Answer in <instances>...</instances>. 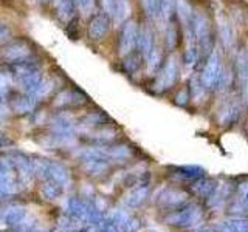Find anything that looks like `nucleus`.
Returning <instances> with one entry per match:
<instances>
[{"instance_id":"09e8293b","label":"nucleus","mask_w":248,"mask_h":232,"mask_svg":"<svg viewBox=\"0 0 248 232\" xmlns=\"http://www.w3.org/2000/svg\"><path fill=\"white\" fill-rule=\"evenodd\" d=\"M30 232H45L44 229H41V228H36V229H31Z\"/></svg>"},{"instance_id":"f257e3e1","label":"nucleus","mask_w":248,"mask_h":232,"mask_svg":"<svg viewBox=\"0 0 248 232\" xmlns=\"http://www.w3.org/2000/svg\"><path fill=\"white\" fill-rule=\"evenodd\" d=\"M202 209L192 203H185L182 207L175 209L174 212H170L165 221L170 226H177V228H191L194 224H197L202 221Z\"/></svg>"},{"instance_id":"9b49d317","label":"nucleus","mask_w":248,"mask_h":232,"mask_svg":"<svg viewBox=\"0 0 248 232\" xmlns=\"http://www.w3.org/2000/svg\"><path fill=\"white\" fill-rule=\"evenodd\" d=\"M137 46L140 48V54H141L143 58H147L151 54V51L154 50V36H152V31L147 27L138 31Z\"/></svg>"},{"instance_id":"f3484780","label":"nucleus","mask_w":248,"mask_h":232,"mask_svg":"<svg viewBox=\"0 0 248 232\" xmlns=\"http://www.w3.org/2000/svg\"><path fill=\"white\" fill-rule=\"evenodd\" d=\"M67 209H68V214L72 218L81 220V221L87 220V204H85L84 201L78 200V198H70L67 203Z\"/></svg>"},{"instance_id":"b1692460","label":"nucleus","mask_w":248,"mask_h":232,"mask_svg":"<svg viewBox=\"0 0 248 232\" xmlns=\"http://www.w3.org/2000/svg\"><path fill=\"white\" fill-rule=\"evenodd\" d=\"M107 155L110 160H116V161H123V160H127L130 158L132 155V149L126 144H116L112 145L107 149Z\"/></svg>"},{"instance_id":"3c124183","label":"nucleus","mask_w":248,"mask_h":232,"mask_svg":"<svg viewBox=\"0 0 248 232\" xmlns=\"http://www.w3.org/2000/svg\"><path fill=\"white\" fill-rule=\"evenodd\" d=\"M3 214H5L3 211H0V220H3Z\"/></svg>"},{"instance_id":"39448f33","label":"nucleus","mask_w":248,"mask_h":232,"mask_svg":"<svg viewBox=\"0 0 248 232\" xmlns=\"http://www.w3.org/2000/svg\"><path fill=\"white\" fill-rule=\"evenodd\" d=\"M108 29H110V17L107 15V13L95 14L89 20L87 34L92 41H101V39H104L106 34L108 33Z\"/></svg>"},{"instance_id":"7c9ffc66","label":"nucleus","mask_w":248,"mask_h":232,"mask_svg":"<svg viewBox=\"0 0 248 232\" xmlns=\"http://www.w3.org/2000/svg\"><path fill=\"white\" fill-rule=\"evenodd\" d=\"M141 6L147 17L151 19L160 17V0H141Z\"/></svg>"},{"instance_id":"4be33fe9","label":"nucleus","mask_w":248,"mask_h":232,"mask_svg":"<svg viewBox=\"0 0 248 232\" xmlns=\"http://www.w3.org/2000/svg\"><path fill=\"white\" fill-rule=\"evenodd\" d=\"M13 107L17 113H30V112H33L34 107H36V98L27 93V95H23V96L16 99Z\"/></svg>"},{"instance_id":"473e14b6","label":"nucleus","mask_w":248,"mask_h":232,"mask_svg":"<svg viewBox=\"0 0 248 232\" xmlns=\"http://www.w3.org/2000/svg\"><path fill=\"white\" fill-rule=\"evenodd\" d=\"M199 56H200V53H199V46H197V44H191V45H188V46H186V50H185V54H183L185 64L188 65V67L196 65V62L199 60Z\"/></svg>"},{"instance_id":"37998d69","label":"nucleus","mask_w":248,"mask_h":232,"mask_svg":"<svg viewBox=\"0 0 248 232\" xmlns=\"http://www.w3.org/2000/svg\"><path fill=\"white\" fill-rule=\"evenodd\" d=\"M101 6L104 8V13H112V6H113V0H99Z\"/></svg>"},{"instance_id":"864d4df0","label":"nucleus","mask_w":248,"mask_h":232,"mask_svg":"<svg viewBox=\"0 0 248 232\" xmlns=\"http://www.w3.org/2000/svg\"><path fill=\"white\" fill-rule=\"evenodd\" d=\"M247 129H248V124H247Z\"/></svg>"},{"instance_id":"a211bd4d","label":"nucleus","mask_w":248,"mask_h":232,"mask_svg":"<svg viewBox=\"0 0 248 232\" xmlns=\"http://www.w3.org/2000/svg\"><path fill=\"white\" fill-rule=\"evenodd\" d=\"M175 175L183 178V180L196 181L199 178L205 176V170L199 166H180V167H175Z\"/></svg>"},{"instance_id":"4468645a","label":"nucleus","mask_w":248,"mask_h":232,"mask_svg":"<svg viewBox=\"0 0 248 232\" xmlns=\"http://www.w3.org/2000/svg\"><path fill=\"white\" fill-rule=\"evenodd\" d=\"M27 211L23 206H13L6 209L3 214V223L6 226H19V224L25 220Z\"/></svg>"},{"instance_id":"f704fd0d","label":"nucleus","mask_w":248,"mask_h":232,"mask_svg":"<svg viewBox=\"0 0 248 232\" xmlns=\"http://www.w3.org/2000/svg\"><path fill=\"white\" fill-rule=\"evenodd\" d=\"M227 224L232 232H248V220L245 218H231Z\"/></svg>"},{"instance_id":"49530a36","label":"nucleus","mask_w":248,"mask_h":232,"mask_svg":"<svg viewBox=\"0 0 248 232\" xmlns=\"http://www.w3.org/2000/svg\"><path fill=\"white\" fill-rule=\"evenodd\" d=\"M219 232H232V231L230 229V226L227 224V221H225V223H222L220 226H219Z\"/></svg>"},{"instance_id":"393cba45","label":"nucleus","mask_w":248,"mask_h":232,"mask_svg":"<svg viewBox=\"0 0 248 232\" xmlns=\"http://www.w3.org/2000/svg\"><path fill=\"white\" fill-rule=\"evenodd\" d=\"M112 14L116 22H124L129 15V0H113Z\"/></svg>"},{"instance_id":"7ed1b4c3","label":"nucleus","mask_w":248,"mask_h":232,"mask_svg":"<svg viewBox=\"0 0 248 232\" xmlns=\"http://www.w3.org/2000/svg\"><path fill=\"white\" fill-rule=\"evenodd\" d=\"M138 27L135 20H127L121 28L120 33V53L123 56L134 51L138 42Z\"/></svg>"},{"instance_id":"ea45409f","label":"nucleus","mask_w":248,"mask_h":232,"mask_svg":"<svg viewBox=\"0 0 248 232\" xmlns=\"http://www.w3.org/2000/svg\"><path fill=\"white\" fill-rule=\"evenodd\" d=\"M11 37V28L6 25V23L0 22V45L5 44L6 41H10Z\"/></svg>"},{"instance_id":"8fccbe9b","label":"nucleus","mask_w":248,"mask_h":232,"mask_svg":"<svg viewBox=\"0 0 248 232\" xmlns=\"http://www.w3.org/2000/svg\"><path fill=\"white\" fill-rule=\"evenodd\" d=\"M196 232H213V231H211V229H206V228H205V229H199V231H196Z\"/></svg>"},{"instance_id":"bb28decb","label":"nucleus","mask_w":248,"mask_h":232,"mask_svg":"<svg viewBox=\"0 0 248 232\" xmlns=\"http://www.w3.org/2000/svg\"><path fill=\"white\" fill-rule=\"evenodd\" d=\"M17 190L16 188V181L13 180L11 174L0 175V197H10Z\"/></svg>"},{"instance_id":"0eeeda50","label":"nucleus","mask_w":248,"mask_h":232,"mask_svg":"<svg viewBox=\"0 0 248 232\" xmlns=\"http://www.w3.org/2000/svg\"><path fill=\"white\" fill-rule=\"evenodd\" d=\"M30 53H31V50H30L28 42L16 41V42H11L3 50V56L6 60H10V62H17L22 59H27L30 56Z\"/></svg>"},{"instance_id":"412c9836","label":"nucleus","mask_w":248,"mask_h":232,"mask_svg":"<svg viewBox=\"0 0 248 232\" xmlns=\"http://www.w3.org/2000/svg\"><path fill=\"white\" fill-rule=\"evenodd\" d=\"M175 11L178 14V19L182 20V23L185 27H188L189 23H192L194 13H192L191 5L186 2V0H177V2H175Z\"/></svg>"},{"instance_id":"ddd939ff","label":"nucleus","mask_w":248,"mask_h":232,"mask_svg":"<svg viewBox=\"0 0 248 232\" xmlns=\"http://www.w3.org/2000/svg\"><path fill=\"white\" fill-rule=\"evenodd\" d=\"M236 73L244 93L248 96V56L244 53L239 54L236 59Z\"/></svg>"},{"instance_id":"aec40b11","label":"nucleus","mask_w":248,"mask_h":232,"mask_svg":"<svg viewBox=\"0 0 248 232\" xmlns=\"http://www.w3.org/2000/svg\"><path fill=\"white\" fill-rule=\"evenodd\" d=\"M79 157H81L82 162H87V161H108L110 162L107 150L98 149V147H89V149H84L79 153Z\"/></svg>"},{"instance_id":"f8f14e48","label":"nucleus","mask_w":248,"mask_h":232,"mask_svg":"<svg viewBox=\"0 0 248 232\" xmlns=\"http://www.w3.org/2000/svg\"><path fill=\"white\" fill-rule=\"evenodd\" d=\"M160 203L169 209L172 207H180L186 203V195L180 190H165L160 197Z\"/></svg>"},{"instance_id":"a19ab883","label":"nucleus","mask_w":248,"mask_h":232,"mask_svg":"<svg viewBox=\"0 0 248 232\" xmlns=\"http://www.w3.org/2000/svg\"><path fill=\"white\" fill-rule=\"evenodd\" d=\"M222 39H223V42H225V45H230L231 44V28L228 27V23H223L222 25Z\"/></svg>"},{"instance_id":"c03bdc74","label":"nucleus","mask_w":248,"mask_h":232,"mask_svg":"<svg viewBox=\"0 0 248 232\" xmlns=\"http://www.w3.org/2000/svg\"><path fill=\"white\" fill-rule=\"evenodd\" d=\"M10 145H13L11 139H8L5 135H0V147H10Z\"/></svg>"},{"instance_id":"cd10ccee","label":"nucleus","mask_w":248,"mask_h":232,"mask_svg":"<svg viewBox=\"0 0 248 232\" xmlns=\"http://www.w3.org/2000/svg\"><path fill=\"white\" fill-rule=\"evenodd\" d=\"M75 6H76L75 0H61V2L56 5L59 19H62V20L72 19V15L75 13Z\"/></svg>"},{"instance_id":"72a5a7b5","label":"nucleus","mask_w":248,"mask_h":232,"mask_svg":"<svg viewBox=\"0 0 248 232\" xmlns=\"http://www.w3.org/2000/svg\"><path fill=\"white\" fill-rule=\"evenodd\" d=\"M175 10V0H160V19L168 20Z\"/></svg>"},{"instance_id":"58836bf2","label":"nucleus","mask_w":248,"mask_h":232,"mask_svg":"<svg viewBox=\"0 0 248 232\" xmlns=\"http://www.w3.org/2000/svg\"><path fill=\"white\" fill-rule=\"evenodd\" d=\"M75 3L82 13L87 14L93 10V6H95V0H75Z\"/></svg>"},{"instance_id":"c9c22d12","label":"nucleus","mask_w":248,"mask_h":232,"mask_svg":"<svg viewBox=\"0 0 248 232\" xmlns=\"http://www.w3.org/2000/svg\"><path fill=\"white\" fill-rule=\"evenodd\" d=\"M51 88H53V82L51 81H44L42 79V82L39 84V87H37V90L34 91V98H45L48 93L51 91Z\"/></svg>"},{"instance_id":"de8ad7c7","label":"nucleus","mask_w":248,"mask_h":232,"mask_svg":"<svg viewBox=\"0 0 248 232\" xmlns=\"http://www.w3.org/2000/svg\"><path fill=\"white\" fill-rule=\"evenodd\" d=\"M5 88H6V79H5L2 74H0V91L5 90Z\"/></svg>"},{"instance_id":"2f4dec72","label":"nucleus","mask_w":248,"mask_h":232,"mask_svg":"<svg viewBox=\"0 0 248 232\" xmlns=\"http://www.w3.org/2000/svg\"><path fill=\"white\" fill-rule=\"evenodd\" d=\"M33 162V174L37 178H42V180H48V169H50V161L45 160H34Z\"/></svg>"},{"instance_id":"6ab92c4d","label":"nucleus","mask_w":248,"mask_h":232,"mask_svg":"<svg viewBox=\"0 0 248 232\" xmlns=\"http://www.w3.org/2000/svg\"><path fill=\"white\" fill-rule=\"evenodd\" d=\"M51 130L56 135H72L73 133V122L65 116H56L51 121Z\"/></svg>"},{"instance_id":"c85d7f7f","label":"nucleus","mask_w":248,"mask_h":232,"mask_svg":"<svg viewBox=\"0 0 248 232\" xmlns=\"http://www.w3.org/2000/svg\"><path fill=\"white\" fill-rule=\"evenodd\" d=\"M108 161H87L84 162V169L89 175H101L108 169Z\"/></svg>"},{"instance_id":"1a4fd4ad","label":"nucleus","mask_w":248,"mask_h":232,"mask_svg":"<svg viewBox=\"0 0 248 232\" xmlns=\"http://www.w3.org/2000/svg\"><path fill=\"white\" fill-rule=\"evenodd\" d=\"M216 188H217L216 181L211 180V178H205V176L199 178V180H196V181H192V184H191V190L196 193L197 197L206 198V200L213 195Z\"/></svg>"},{"instance_id":"423d86ee","label":"nucleus","mask_w":248,"mask_h":232,"mask_svg":"<svg viewBox=\"0 0 248 232\" xmlns=\"http://www.w3.org/2000/svg\"><path fill=\"white\" fill-rule=\"evenodd\" d=\"M192 27H194V33H196V39H197L199 53L206 51V48L209 46V27H208V20L205 15H202V14L194 15Z\"/></svg>"},{"instance_id":"a878e982","label":"nucleus","mask_w":248,"mask_h":232,"mask_svg":"<svg viewBox=\"0 0 248 232\" xmlns=\"http://www.w3.org/2000/svg\"><path fill=\"white\" fill-rule=\"evenodd\" d=\"M62 193V186L53 180H46V183L42 186V195L45 200H56L59 198V195Z\"/></svg>"},{"instance_id":"dca6fc26","label":"nucleus","mask_w":248,"mask_h":232,"mask_svg":"<svg viewBox=\"0 0 248 232\" xmlns=\"http://www.w3.org/2000/svg\"><path fill=\"white\" fill-rule=\"evenodd\" d=\"M48 180H53L59 183L61 186H65L70 181V174L67 167H64L59 162L50 161V169H48Z\"/></svg>"},{"instance_id":"6e6552de","label":"nucleus","mask_w":248,"mask_h":232,"mask_svg":"<svg viewBox=\"0 0 248 232\" xmlns=\"http://www.w3.org/2000/svg\"><path fill=\"white\" fill-rule=\"evenodd\" d=\"M87 102V96L81 90H67L56 96V105H82Z\"/></svg>"},{"instance_id":"4c0bfd02","label":"nucleus","mask_w":248,"mask_h":232,"mask_svg":"<svg viewBox=\"0 0 248 232\" xmlns=\"http://www.w3.org/2000/svg\"><path fill=\"white\" fill-rule=\"evenodd\" d=\"M166 45H168L169 50H172L177 45V31L174 27H169L166 31Z\"/></svg>"},{"instance_id":"f03ea898","label":"nucleus","mask_w":248,"mask_h":232,"mask_svg":"<svg viewBox=\"0 0 248 232\" xmlns=\"http://www.w3.org/2000/svg\"><path fill=\"white\" fill-rule=\"evenodd\" d=\"M222 64H220V56L216 51H213L208 56V60L203 67V72L200 76V82L205 87V90H213L220 84L222 79Z\"/></svg>"},{"instance_id":"a18cd8bd","label":"nucleus","mask_w":248,"mask_h":232,"mask_svg":"<svg viewBox=\"0 0 248 232\" xmlns=\"http://www.w3.org/2000/svg\"><path fill=\"white\" fill-rule=\"evenodd\" d=\"M13 232H30V229L25 226V224H22V223H20L19 226H16V229H14Z\"/></svg>"},{"instance_id":"e433bc0d","label":"nucleus","mask_w":248,"mask_h":232,"mask_svg":"<svg viewBox=\"0 0 248 232\" xmlns=\"http://www.w3.org/2000/svg\"><path fill=\"white\" fill-rule=\"evenodd\" d=\"M146 59H147V67H149V70H155V68L158 67L160 59H161L160 50H158V48H155V46H154V50L151 51V54H149V56H147Z\"/></svg>"},{"instance_id":"2eb2a0df","label":"nucleus","mask_w":248,"mask_h":232,"mask_svg":"<svg viewBox=\"0 0 248 232\" xmlns=\"http://www.w3.org/2000/svg\"><path fill=\"white\" fill-rule=\"evenodd\" d=\"M11 161H13V166L16 167L20 172V175L23 178H30V176H33V162H31L25 155L23 153H14L13 157H10Z\"/></svg>"},{"instance_id":"9d476101","label":"nucleus","mask_w":248,"mask_h":232,"mask_svg":"<svg viewBox=\"0 0 248 232\" xmlns=\"http://www.w3.org/2000/svg\"><path fill=\"white\" fill-rule=\"evenodd\" d=\"M149 193H151V189L147 184H140L137 188H134L130 190V193L126 198V204L129 207H138L141 206L144 201L149 198Z\"/></svg>"},{"instance_id":"79ce46f5","label":"nucleus","mask_w":248,"mask_h":232,"mask_svg":"<svg viewBox=\"0 0 248 232\" xmlns=\"http://www.w3.org/2000/svg\"><path fill=\"white\" fill-rule=\"evenodd\" d=\"M175 99H177L175 102H177L178 105H185L186 102H188V91H180V93L177 95Z\"/></svg>"},{"instance_id":"5fc2aeb1","label":"nucleus","mask_w":248,"mask_h":232,"mask_svg":"<svg viewBox=\"0 0 248 232\" xmlns=\"http://www.w3.org/2000/svg\"><path fill=\"white\" fill-rule=\"evenodd\" d=\"M42 2H45V0H42Z\"/></svg>"},{"instance_id":"20e7f679","label":"nucleus","mask_w":248,"mask_h":232,"mask_svg":"<svg viewBox=\"0 0 248 232\" xmlns=\"http://www.w3.org/2000/svg\"><path fill=\"white\" fill-rule=\"evenodd\" d=\"M177 73H178V64H177V59L172 56V58L168 59L165 67H163L161 73L158 74L157 81H155V84H154V88L158 93L170 88L177 79Z\"/></svg>"},{"instance_id":"5701e85b","label":"nucleus","mask_w":248,"mask_h":232,"mask_svg":"<svg viewBox=\"0 0 248 232\" xmlns=\"http://www.w3.org/2000/svg\"><path fill=\"white\" fill-rule=\"evenodd\" d=\"M141 54H137V53H129L126 54V58H124L123 60V68H124V72L129 73V74H135L140 67H141Z\"/></svg>"},{"instance_id":"c756f323","label":"nucleus","mask_w":248,"mask_h":232,"mask_svg":"<svg viewBox=\"0 0 248 232\" xmlns=\"http://www.w3.org/2000/svg\"><path fill=\"white\" fill-rule=\"evenodd\" d=\"M107 121H108V116L104 115L103 112H93L85 116L84 124L90 127H101V126H106Z\"/></svg>"},{"instance_id":"603ef678","label":"nucleus","mask_w":248,"mask_h":232,"mask_svg":"<svg viewBox=\"0 0 248 232\" xmlns=\"http://www.w3.org/2000/svg\"><path fill=\"white\" fill-rule=\"evenodd\" d=\"M51 2H53V3H54V5H58V3H59V2H61V0H51Z\"/></svg>"}]
</instances>
